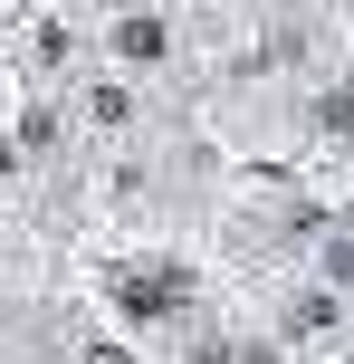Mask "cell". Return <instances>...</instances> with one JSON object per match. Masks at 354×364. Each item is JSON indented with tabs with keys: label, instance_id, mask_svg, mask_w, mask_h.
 Instances as JSON below:
<instances>
[{
	"label": "cell",
	"instance_id": "obj_2",
	"mask_svg": "<svg viewBox=\"0 0 354 364\" xmlns=\"http://www.w3.org/2000/svg\"><path fill=\"white\" fill-rule=\"evenodd\" d=\"M77 106H87V125H125V115H134V96H125V87H87Z\"/></svg>",
	"mask_w": 354,
	"mask_h": 364
},
{
	"label": "cell",
	"instance_id": "obj_1",
	"mask_svg": "<svg viewBox=\"0 0 354 364\" xmlns=\"http://www.w3.org/2000/svg\"><path fill=\"white\" fill-rule=\"evenodd\" d=\"M106 48H115L125 77H153V68L172 58V19H163V10H125V19L106 29Z\"/></svg>",
	"mask_w": 354,
	"mask_h": 364
}]
</instances>
